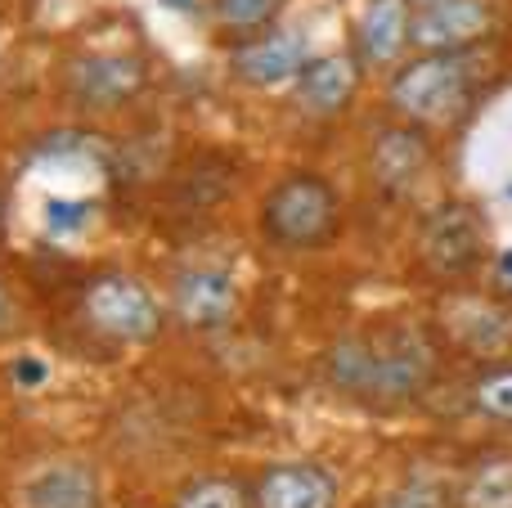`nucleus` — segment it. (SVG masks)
Here are the masks:
<instances>
[{"label":"nucleus","mask_w":512,"mask_h":508,"mask_svg":"<svg viewBox=\"0 0 512 508\" xmlns=\"http://www.w3.org/2000/svg\"><path fill=\"white\" fill-rule=\"evenodd\" d=\"M436 347L418 324H382L351 333L328 351V378L360 401H405L427 387Z\"/></svg>","instance_id":"nucleus-1"},{"label":"nucleus","mask_w":512,"mask_h":508,"mask_svg":"<svg viewBox=\"0 0 512 508\" xmlns=\"http://www.w3.org/2000/svg\"><path fill=\"white\" fill-rule=\"evenodd\" d=\"M481 95L477 50H414L387 77V104L418 126H454Z\"/></svg>","instance_id":"nucleus-2"},{"label":"nucleus","mask_w":512,"mask_h":508,"mask_svg":"<svg viewBox=\"0 0 512 508\" xmlns=\"http://www.w3.org/2000/svg\"><path fill=\"white\" fill-rule=\"evenodd\" d=\"M256 225H261L270 248L283 252L328 248L337 239V230H342V194L319 171H288V176H279L265 189Z\"/></svg>","instance_id":"nucleus-3"},{"label":"nucleus","mask_w":512,"mask_h":508,"mask_svg":"<svg viewBox=\"0 0 512 508\" xmlns=\"http://www.w3.org/2000/svg\"><path fill=\"white\" fill-rule=\"evenodd\" d=\"M81 306H86V320L113 342L140 347V342H153L162 333V306L153 288L144 279L126 275V270L95 275L81 293Z\"/></svg>","instance_id":"nucleus-4"},{"label":"nucleus","mask_w":512,"mask_h":508,"mask_svg":"<svg viewBox=\"0 0 512 508\" xmlns=\"http://www.w3.org/2000/svg\"><path fill=\"white\" fill-rule=\"evenodd\" d=\"M418 257L436 279H468L486 266L490 234L472 203H441L418 230Z\"/></svg>","instance_id":"nucleus-5"},{"label":"nucleus","mask_w":512,"mask_h":508,"mask_svg":"<svg viewBox=\"0 0 512 508\" xmlns=\"http://www.w3.org/2000/svg\"><path fill=\"white\" fill-rule=\"evenodd\" d=\"M499 27L495 0H427L414 5V50H481Z\"/></svg>","instance_id":"nucleus-6"},{"label":"nucleus","mask_w":512,"mask_h":508,"mask_svg":"<svg viewBox=\"0 0 512 508\" xmlns=\"http://www.w3.org/2000/svg\"><path fill=\"white\" fill-rule=\"evenodd\" d=\"M310 59V45L297 27H265L256 36H243L230 54V72L234 81L252 90H279V86H292L297 72L306 68Z\"/></svg>","instance_id":"nucleus-7"},{"label":"nucleus","mask_w":512,"mask_h":508,"mask_svg":"<svg viewBox=\"0 0 512 508\" xmlns=\"http://www.w3.org/2000/svg\"><path fill=\"white\" fill-rule=\"evenodd\" d=\"M144 81H149V72H144L140 54L99 50V54H81V59L68 63V95L81 108H95V113L131 104L144 90Z\"/></svg>","instance_id":"nucleus-8"},{"label":"nucleus","mask_w":512,"mask_h":508,"mask_svg":"<svg viewBox=\"0 0 512 508\" xmlns=\"http://www.w3.org/2000/svg\"><path fill=\"white\" fill-rule=\"evenodd\" d=\"M409 27H414V0H364L351 32V50L364 72H391L405 63L414 54Z\"/></svg>","instance_id":"nucleus-9"},{"label":"nucleus","mask_w":512,"mask_h":508,"mask_svg":"<svg viewBox=\"0 0 512 508\" xmlns=\"http://www.w3.org/2000/svg\"><path fill=\"white\" fill-rule=\"evenodd\" d=\"M432 140H427V126L405 122L382 126L369 144V176L382 194H409L418 189V180L432 171Z\"/></svg>","instance_id":"nucleus-10"},{"label":"nucleus","mask_w":512,"mask_h":508,"mask_svg":"<svg viewBox=\"0 0 512 508\" xmlns=\"http://www.w3.org/2000/svg\"><path fill=\"white\" fill-rule=\"evenodd\" d=\"M360 81H364V63L355 59V50L310 54L306 68L292 81V99L310 117H342L360 95Z\"/></svg>","instance_id":"nucleus-11"},{"label":"nucleus","mask_w":512,"mask_h":508,"mask_svg":"<svg viewBox=\"0 0 512 508\" xmlns=\"http://www.w3.org/2000/svg\"><path fill=\"white\" fill-rule=\"evenodd\" d=\"M171 311L189 329H221L239 311V284L225 266H189L171 284Z\"/></svg>","instance_id":"nucleus-12"},{"label":"nucleus","mask_w":512,"mask_h":508,"mask_svg":"<svg viewBox=\"0 0 512 508\" xmlns=\"http://www.w3.org/2000/svg\"><path fill=\"white\" fill-rule=\"evenodd\" d=\"M99 473L86 459H54L18 486V508H99Z\"/></svg>","instance_id":"nucleus-13"},{"label":"nucleus","mask_w":512,"mask_h":508,"mask_svg":"<svg viewBox=\"0 0 512 508\" xmlns=\"http://www.w3.org/2000/svg\"><path fill=\"white\" fill-rule=\"evenodd\" d=\"M445 329L463 351L486 360L512 356V311L490 297H454L445 302Z\"/></svg>","instance_id":"nucleus-14"},{"label":"nucleus","mask_w":512,"mask_h":508,"mask_svg":"<svg viewBox=\"0 0 512 508\" xmlns=\"http://www.w3.org/2000/svg\"><path fill=\"white\" fill-rule=\"evenodd\" d=\"M256 508H337V482L319 464H274L256 482Z\"/></svg>","instance_id":"nucleus-15"},{"label":"nucleus","mask_w":512,"mask_h":508,"mask_svg":"<svg viewBox=\"0 0 512 508\" xmlns=\"http://www.w3.org/2000/svg\"><path fill=\"white\" fill-rule=\"evenodd\" d=\"M203 9L225 36L243 41V36H256V32L279 23L288 0H203Z\"/></svg>","instance_id":"nucleus-16"},{"label":"nucleus","mask_w":512,"mask_h":508,"mask_svg":"<svg viewBox=\"0 0 512 508\" xmlns=\"http://www.w3.org/2000/svg\"><path fill=\"white\" fill-rule=\"evenodd\" d=\"M463 508H512V459H486L463 486Z\"/></svg>","instance_id":"nucleus-17"},{"label":"nucleus","mask_w":512,"mask_h":508,"mask_svg":"<svg viewBox=\"0 0 512 508\" xmlns=\"http://www.w3.org/2000/svg\"><path fill=\"white\" fill-rule=\"evenodd\" d=\"M176 508H248V495L230 477H203V482H194L180 495Z\"/></svg>","instance_id":"nucleus-18"},{"label":"nucleus","mask_w":512,"mask_h":508,"mask_svg":"<svg viewBox=\"0 0 512 508\" xmlns=\"http://www.w3.org/2000/svg\"><path fill=\"white\" fill-rule=\"evenodd\" d=\"M472 396H477L481 414H490V419H499V423H512V369H495V374H486Z\"/></svg>","instance_id":"nucleus-19"},{"label":"nucleus","mask_w":512,"mask_h":508,"mask_svg":"<svg viewBox=\"0 0 512 508\" xmlns=\"http://www.w3.org/2000/svg\"><path fill=\"white\" fill-rule=\"evenodd\" d=\"M378 508H450L445 504V491L432 482V477H409L396 491H387L378 500Z\"/></svg>","instance_id":"nucleus-20"},{"label":"nucleus","mask_w":512,"mask_h":508,"mask_svg":"<svg viewBox=\"0 0 512 508\" xmlns=\"http://www.w3.org/2000/svg\"><path fill=\"white\" fill-rule=\"evenodd\" d=\"M86 221H90V203H81V198H50V207H45V230L50 234H72Z\"/></svg>","instance_id":"nucleus-21"},{"label":"nucleus","mask_w":512,"mask_h":508,"mask_svg":"<svg viewBox=\"0 0 512 508\" xmlns=\"http://www.w3.org/2000/svg\"><path fill=\"white\" fill-rule=\"evenodd\" d=\"M45 378H50V369H45V360H36V356L14 360V383H18V387H41Z\"/></svg>","instance_id":"nucleus-22"},{"label":"nucleus","mask_w":512,"mask_h":508,"mask_svg":"<svg viewBox=\"0 0 512 508\" xmlns=\"http://www.w3.org/2000/svg\"><path fill=\"white\" fill-rule=\"evenodd\" d=\"M490 275H495V284L504 288V293H512V248H499L495 261H490Z\"/></svg>","instance_id":"nucleus-23"},{"label":"nucleus","mask_w":512,"mask_h":508,"mask_svg":"<svg viewBox=\"0 0 512 508\" xmlns=\"http://www.w3.org/2000/svg\"><path fill=\"white\" fill-rule=\"evenodd\" d=\"M14 324V293L5 288V279H0V333Z\"/></svg>","instance_id":"nucleus-24"},{"label":"nucleus","mask_w":512,"mask_h":508,"mask_svg":"<svg viewBox=\"0 0 512 508\" xmlns=\"http://www.w3.org/2000/svg\"><path fill=\"white\" fill-rule=\"evenodd\" d=\"M504 198H508V203H512V180H508V185H504Z\"/></svg>","instance_id":"nucleus-25"}]
</instances>
